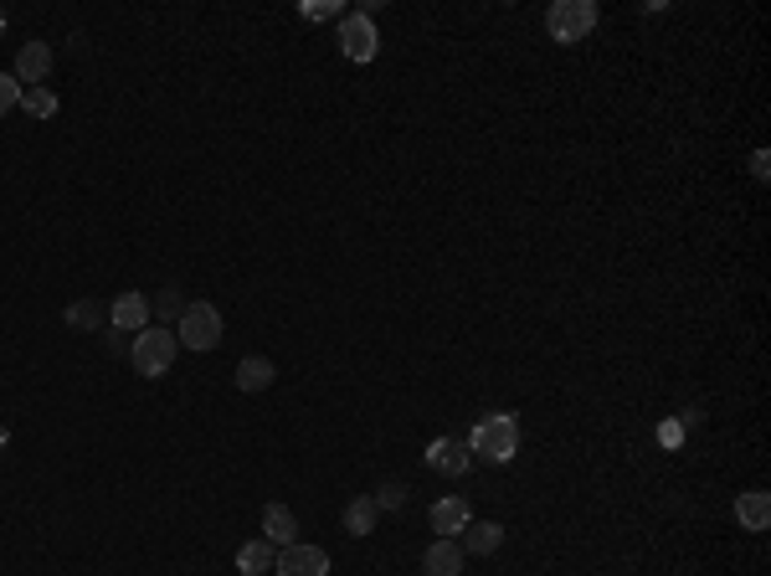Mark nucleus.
<instances>
[{
    "instance_id": "obj_10",
    "label": "nucleus",
    "mask_w": 771,
    "mask_h": 576,
    "mask_svg": "<svg viewBox=\"0 0 771 576\" xmlns=\"http://www.w3.org/2000/svg\"><path fill=\"white\" fill-rule=\"evenodd\" d=\"M427 576H463V545L458 540H432L427 556H422Z\"/></svg>"
},
{
    "instance_id": "obj_23",
    "label": "nucleus",
    "mask_w": 771,
    "mask_h": 576,
    "mask_svg": "<svg viewBox=\"0 0 771 576\" xmlns=\"http://www.w3.org/2000/svg\"><path fill=\"white\" fill-rule=\"evenodd\" d=\"M0 32H5V11H0Z\"/></svg>"
},
{
    "instance_id": "obj_15",
    "label": "nucleus",
    "mask_w": 771,
    "mask_h": 576,
    "mask_svg": "<svg viewBox=\"0 0 771 576\" xmlns=\"http://www.w3.org/2000/svg\"><path fill=\"white\" fill-rule=\"evenodd\" d=\"M736 520L746 525V530H767V525H771V494H767V489L740 494V500H736Z\"/></svg>"
},
{
    "instance_id": "obj_5",
    "label": "nucleus",
    "mask_w": 771,
    "mask_h": 576,
    "mask_svg": "<svg viewBox=\"0 0 771 576\" xmlns=\"http://www.w3.org/2000/svg\"><path fill=\"white\" fill-rule=\"evenodd\" d=\"M340 52L350 57V62H376L381 36H376V26H371V11H350V16L340 21Z\"/></svg>"
},
{
    "instance_id": "obj_8",
    "label": "nucleus",
    "mask_w": 771,
    "mask_h": 576,
    "mask_svg": "<svg viewBox=\"0 0 771 576\" xmlns=\"http://www.w3.org/2000/svg\"><path fill=\"white\" fill-rule=\"evenodd\" d=\"M47 72H52V47H47V41H26V47L16 52V72H11V77H16L21 88H26V83L41 88Z\"/></svg>"
},
{
    "instance_id": "obj_22",
    "label": "nucleus",
    "mask_w": 771,
    "mask_h": 576,
    "mask_svg": "<svg viewBox=\"0 0 771 576\" xmlns=\"http://www.w3.org/2000/svg\"><path fill=\"white\" fill-rule=\"evenodd\" d=\"M376 504L381 509H401V504H407V484H381Z\"/></svg>"
},
{
    "instance_id": "obj_14",
    "label": "nucleus",
    "mask_w": 771,
    "mask_h": 576,
    "mask_svg": "<svg viewBox=\"0 0 771 576\" xmlns=\"http://www.w3.org/2000/svg\"><path fill=\"white\" fill-rule=\"evenodd\" d=\"M293 536H299L293 509H288V504H268V509H263V540H273V545H293Z\"/></svg>"
},
{
    "instance_id": "obj_6",
    "label": "nucleus",
    "mask_w": 771,
    "mask_h": 576,
    "mask_svg": "<svg viewBox=\"0 0 771 576\" xmlns=\"http://www.w3.org/2000/svg\"><path fill=\"white\" fill-rule=\"evenodd\" d=\"M273 572L278 576H329V556L309 540H293V545H278L273 556Z\"/></svg>"
},
{
    "instance_id": "obj_2",
    "label": "nucleus",
    "mask_w": 771,
    "mask_h": 576,
    "mask_svg": "<svg viewBox=\"0 0 771 576\" xmlns=\"http://www.w3.org/2000/svg\"><path fill=\"white\" fill-rule=\"evenodd\" d=\"M597 0H556L551 11H545V32H551V41H561V47H576V41H587V36L597 32Z\"/></svg>"
},
{
    "instance_id": "obj_19",
    "label": "nucleus",
    "mask_w": 771,
    "mask_h": 576,
    "mask_svg": "<svg viewBox=\"0 0 771 576\" xmlns=\"http://www.w3.org/2000/svg\"><path fill=\"white\" fill-rule=\"evenodd\" d=\"M21 108H26L32 119H52V113H57V93H47V88H26V93H21Z\"/></svg>"
},
{
    "instance_id": "obj_7",
    "label": "nucleus",
    "mask_w": 771,
    "mask_h": 576,
    "mask_svg": "<svg viewBox=\"0 0 771 576\" xmlns=\"http://www.w3.org/2000/svg\"><path fill=\"white\" fill-rule=\"evenodd\" d=\"M427 520H432V536H437V540H458V536H463V525L473 520V509H468L463 494H448V500L432 504Z\"/></svg>"
},
{
    "instance_id": "obj_16",
    "label": "nucleus",
    "mask_w": 771,
    "mask_h": 576,
    "mask_svg": "<svg viewBox=\"0 0 771 576\" xmlns=\"http://www.w3.org/2000/svg\"><path fill=\"white\" fill-rule=\"evenodd\" d=\"M273 556H278V551H273V540H248V545H242V551H237V572H248V576H268L273 572Z\"/></svg>"
},
{
    "instance_id": "obj_1",
    "label": "nucleus",
    "mask_w": 771,
    "mask_h": 576,
    "mask_svg": "<svg viewBox=\"0 0 771 576\" xmlns=\"http://www.w3.org/2000/svg\"><path fill=\"white\" fill-rule=\"evenodd\" d=\"M468 453L484 458V464H509V458L520 453V422H515L509 412L479 417L473 432H468Z\"/></svg>"
},
{
    "instance_id": "obj_18",
    "label": "nucleus",
    "mask_w": 771,
    "mask_h": 576,
    "mask_svg": "<svg viewBox=\"0 0 771 576\" xmlns=\"http://www.w3.org/2000/svg\"><path fill=\"white\" fill-rule=\"evenodd\" d=\"M149 314H160L165 329H176V320L185 314V299H180V288H160V293L149 299Z\"/></svg>"
},
{
    "instance_id": "obj_3",
    "label": "nucleus",
    "mask_w": 771,
    "mask_h": 576,
    "mask_svg": "<svg viewBox=\"0 0 771 576\" xmlns=\"http://www.w3.org/2000/svg\"><path fill=\"white\" fill-rule=\"evenodd\" d=\"M176 350H180V340H176V329H140L134 335V350H129V360H134V371L140 376H165L170 365H176Z\"/></svg>"
},
{
    "instance_id": "obj_17",
    "label": "nucleus",
    "mask_w": 771,
    "mask_h": 576,
    "mask_svg": "<svg viewBox=\"0 0 771 576\" xmlns=\"http://www.w3.org/2000/svg\"><path fill=\"white\" fill-rule=\"evenodd\" d=\"M273 376H278V371H273L268 356H248L237 365V386H242V392H268Z\"/></svg>"
},
{
    "instance_id": "obj_13",
    "label": "nucleus",
    "mask_w": 771,
    "mask_h": 576,
    "mask_svg": "<svg viewBox=\"0 0 771 576\" xmlns=\"http://www.w3.org/2000/svg\"><path fill=\"white\" fill-rule=\"evenodd\" d=\"M376 520H381L376 494H356V500L345 504V530H350V536H371V530H376Z\"/></svg>"
},
{
    "instance_id": "obj_4",
    "label": "nucleus",
    "mask_w": 771,
    "mask_h": 576,
    "mask_svg": "<svg viewBox=\"0 0 771 576\" xmlns=\"http://www.w3.org/2000/svg\"><path fill=\"white\" fill-rule=\"evenodd\" d=\"M221 335H227V329H221V309L216 304H185V314L176 320V340L185 345V350H201V356L216 350Z\"/></svg>"
},
{
    "instance_id": "obj_21",
    "label": "nucleus",
    "mask_w": 771,
    "mask_h": 576,
    "mask_svg": "<svg viewBox=\"0 0 771 576\" xmlns=\"http://www.w3.org/2000/svg\"><path fill=\"white\" fill-rule=\"evenodd\" d=\"M98 320H104V314H98V304H88V299L68 309V324H72V329H93Z\"/></svg>"
},
{
    "instance_id": "obj_12",
    "label": "nucleus",
    "mask_w": 771,
    "mask_h": 576,
    "mask_svg": "<svg viewBox=\"0 0 771 576\" xmlns=\"http://www.w3.org/2000/svg\"><path fill=\"white\" fill-rule=\"evenodd\" d=\"M499 540H504V530L494 520H468L458 545H463V556H494V551H499Z\"/></svg>"
},
{
    "instance_id": "obj_20",
    "label": "nucleus",
    "mask_w": 771,
    "mask_h": 576,
    "mask_svg": "<svg viewBox=\"0 0 771 576\" xmlns=\"http://www.w3.org/2000/svg\"><path fill=\"white\" fill-rule=\"evenodd\" d=\"M21 83L16 77H11V72H0V119H5V113H11V108H21Z\"/></svg>"
},
{
    "instance_id": "obj_9",
    "label": "nucleus",
    "mask_w": 771,
    "mask_h": 576,
    "mask_svg": "<svg viewBox=\"0 0 771 576\" xmlns=\"http://www.w3.org/2000/svg\"><path fill=\"white\" fill-rule=\"evenodd\" d=\"M422 458H427L432 473H468V464H473L468 443H458V437H437V443H427Z\"/></svg>"
},
{
    "instance_id": "obj_11",
    "label": "nucleus",
    "mask_w": 771,
    "mask_h": 576,
    "mask_svg": "<svg viewBox=\"0 0 771 576\" xmlns=\"http://www.w3.org/2000/svg\"><path fill=\"white\" fill-rule=\"evenodd\" d=\"M108 314H113V329H149V299L134 293V288H124Z\"/></svg>"
}]
</instances>
